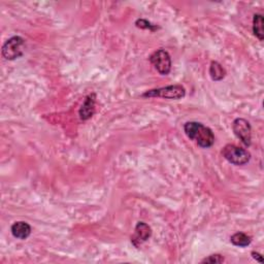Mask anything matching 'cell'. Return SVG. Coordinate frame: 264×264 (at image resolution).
I'll list each match as a JSON object with an SVG mask.
<instances>
[{
	"label": "cell",
	"mask_w": 264,
	"mask_h": 264,
	"mask_svg": "<svg viewBox=\"0 0 264 264\" xmlns=\"http://www.w3.org/2000/svg\"><path fill=\"white\" fill-rule=\"evenodd\" d=\"M224 262V257L222 255L220 254H214V255H211L209 256L208 258H205L202 263H212V264H215V263H223Z\"/></svg>",
	"instance_id": "5bb4252c"
},
{
	"label": "cell",
	"mask_w": 264,
	"mask_h": 264,
	"mask_svg": "<svg viewBox=\"0 0 264 264\" xmlns=\"http://www.w3.org/2000/svg\"><path fill=\"white\" fill-rule=\"evenodd\" d=\"M150 62L162 76H167L171 71V58L167 51L159 49L150 56Z\"/></svg>",
	"instance_id": "5b68a950"
},
{
	"label": "cell",
	"mask_w": 264,
	"mask_h": 264,
	"mask_svg": "<svg viewBox=\"0 0 264 264\" xmlns=\"http://www.w3.org/2000/svg\"><path fill=\"white\" fill-rule=\"evenodd\" d=\"M136 26L138 28H141V29H147V30H150V31H156L157 29H159L158 26L152 24L151 22L145 20V19H139L137 22H136Z\"/></svg>",
	"instance_id": "4fadbf2b"
},
{
	"label": "cell",
	"mask_w": 264,
	"mask_h": 264,
	"mask_svg": "<svg viewBox=\"0 0 264 264\" xmlns=\"http://www.w3.org/2000/svg\"><path fill=\"white\" fill-rule=\"evenodd\" d=\"M223 157L233 165H245L251 159V154L247 150L235 145H226L222 150Z\"/></svg>",
	"instance_id": "3957f363"
},
{
	"label": "cell",
	"mask_w": 264,
	"mask_h": 264,
	"mask_svg": "<svg viewBox=\"0 0 264 264\" xmlns=\"http://www.w3.org/2000/svg\"><path fill=\"white\" fill-rule=\"evenodd\" d=\"M186 95L185 88L181 85H171L167 87L158 88V89H152L145 92L142 97L151 98V97H161L165 99H181Z\"/></svg>",
	"instance_id": "7a4b0ae2"
},
{
	"label": "cell",
	"mask_w": 264,
	"mask_h": 264,
	"mask_svg": "<svg viewBox=\"0 0 264 264\" xmlns=\"http://www.w3.org/2000/svg\"><path fill=\"white\" fill-rule=\"evenodd\" d=\"M11 231H12V234L14 235V237L24 240V239H27L30 236L31 227L28 223H26L24 221H18V222H15L12 225Z\"/></svg>",
	"instance_id": "9c48e42d"
},
{
	"label": "cell",
	"mask_w": 264,
	"mask_h": 264,
	"mask_svg": "<svg viewBox=\"0 0 264 264\" xmlns=\"http://www.w3.org/2000/svg\"><path fill=\"white\" fill-rule=\"evenodd\" d=\"M210 76L213 81H221L226 76V71L224 70L223 66L217 61H213L210 66Z\"/></svg>",
	"instance_id": "8fae6325"
},
{
	"label": "cell",
	"mask_w": 264,
	"mask_h": 264,
	"mask_svg": "<svg viewBox=\"0 0 264 264\" xmlns=\"http://www.w3.org/2000/svg\"><path fill=\"white\" fill-rule=\"evenodd\" d=\"M151 235H152L151 227L145 222H139L138 225L136 226L135 234L131 236V243L135 247L139 248L141 245L146 243V241L151 237Z\"/></svg>",
	"instance_id": "52a82bcc"
},
{
	"label": "cell",
	"mask_w": 264,
	"mask_h": 264,
	"mask_svg": "<svg viewBox=\"0 0 264 264\" xmlns=\"http://www.w3.org/2000/svg\"><path fill=\"white\" fill-rule=\"evenodd\" d=\"M186 136L204 149L211 148L215 144V136L211 128L200 122H187L184 125Z\"/></svg>",
	"instance_id": "6da1fadb"
},
{
	"label": "cell",
	"mask_w": 264,
	"mask_h": 264,
	"mask_svg": "<svg viewBox=\"0 0 264 264\" xmlns=\"http://www.w3.org/2000/svg\"><path fill=\"white\" fill-rule=\"evenodd\" d=\"M95 102H96V95L94 93L88 95L82 105V107L80 108V118L83 121L86 120H89L90 118H92V116L95 113Z\"/></svg>",
	"instance_id": "ba28073f"
},
{
	"label": "cell",
	"mask_w": 264,
	"mask_h": 264,
	"mask_svg": "<svg viewBox=\"0 0 264 264\" xmlns=\"http://www.w3.org/2000/svg\"><path fill=\"white\" fill-rule=\"evenodd\" d=\"M263 24H264L263 16L260 15V14L254 15V18H253V33L260 41H262L263 38H264Z\"/></svg>",
	"instance_id": "7c38bea8"
},
{
	"label": "cell",
	"mask_w": 264,
	"mask_h": 264,
	"mask_svg": "<svg viewBox=\"0 0 264 264\" xmlns=\"http://www.w3.org/2000/svg\"><path fill=\"white\" fill-rule=\"evenodd\" d=\"M230 241H231V244H233L236 247L245 248L251 244L252 237L244 232H236L233 235H231Z\"/></svg>",
	"instance_id": "30bf717a"
},
{
	"label": "cell",
	"mask_w": 264,
	"mask_h": 264,
	"mask_svg": "<svg viewBox=\"0 0 264 264\" xmlns=\"http://www.w3.org/2000/svg\"><path fill=\"white\" fill-rule=\"evenodd\" d=\"M251 255H252V257H253L256 261H258V262H260V263L263 262V258H262V255H261V254L257 253V252H252Z\"/></svg>",
	"instance_id": "9a60e30c"
},
{
	"label": "cell",
	"mask_w": 264,
	"mask_h": 264,
	"mask_svg": "<svg viewBox=\"0 0 264 264\" xmlns=\"http://www.w3.org/2000/svg\"><path fill=\"white\" fill-rule=\"evenodd\" d=\"M25 40L21 36H14L7 40L3 47V56L7 60H15L23 56Z\"/></svg>",
	"instance_id": "277c9868"
},
{
	"label": "cell",
	"mask_w": 264,
	"mask_h": 264,
	"mask_svg": "<svg viewBox=\"0 0 264 264\" xmlns=\"http://www.w3.org/2000/svg\"><path fill=\"white\" fill-rule=\"evenodd\" d=\"M232 130L235 137L245 146H251L252 141V127L246 119L237 118L232 123Z\"/></svg>",
	"instance_id": "8992f818"
}]
</instances>
